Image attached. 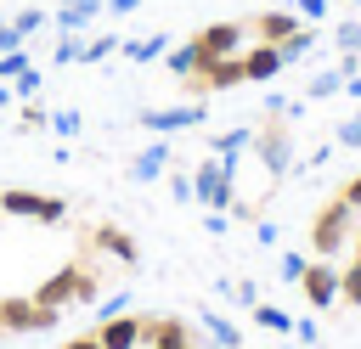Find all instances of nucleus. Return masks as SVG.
I'll use <instances>...</instances> for the list:
<instances>
[{
	"instance_id": "obj_1",
	"label": "nucleus",
	"mask_w": 361,
	"mask_h": 349,
	"mask_svg": "<svg viewBox=\"0 0 361 349\" xmlns=\"http://www.w3.org/2000/svg\"><path fill=\"white\" fill-rule=\"evenodd\" d=\"M350 231H355V208L333 191V197L316 208V220H310V248H316V259H338V248L350 242Z\"/></svg>"
},
{
	"instance_id": "obj_2",
	"label": "nucleus",
	"mask_w": 361,
	"mask_h": 349,
	"mask_svg": "<svg viewBox=\"0 0 361 349\" xmlns=\"http://www.w3.org/2000/svg\"><path fill=\"white\" fill-rule=\"evenodd\" d=\"M265 169H276V174H288L293 169V118L288 113H265L259 124H254V146H248Z\"/></svg>"
},
{
	"instance_id": "obj_3",
	"label": "nucleus",
	"mask_w": 361,
	"mask_h": 349,
	"mask_svg": "<svg viewBox=\"0 0 361 349\" xmlns=\"http://www.w3.org/2000/svg\"><path fill=\"white\" fill-rule=\"evenodd\" d=\"M0 214H6V220H34V225H62V220H68V203L51 197V191L6 186V191H0Z\"/></svg>"
},
{
	"instance_id": "obj_4",
	"label": "nucleus",
	"mask_w": 361,
	"mask_h": 349,
	"mask_svg": "<svg viewBox=\"0 0 361 349\" xmlns=\"http://www.w3.org/2000/svg\"><path fill=\"white\" fill-rule=\"evenodd\" d=\"M192 203H203V208H231V163L226 158H203L197 169H192Z\"/></svg>"
},
{
	"instance_id": "obj_5",
	"label": "nucleus",
	"mask_w": 361,
	"mask_h": 349,
	"mask_svg": "<svg viewBox=\"0 0 361 349\" xmlns=\"http://www.w3.org/2000/svg\"><path fill=\"white\" fill-rule=\"evenodd\" d=\"M192 45H197V62H209V56H237V51H248L254 34H248V23H203V28L192 34Z\"/></svg>"
},
{
	"instance_id": "obj_6",
	"label": "nucleus",
	"mask_w": 361,
	"mask_h": 349,
	"mask_svg": "<svg viewBox=\"0 0 361 349\" xmlns=\"http://www.w3.org/2000/svg\"><path fill=\"white\" fill-rule=\"evenodd\" d=\"M56 315H62V310H45V304H34L28 293H11V298H0V332H51V326H56Z\"/></svg>"
},
{
	"instance_id": "obj_7",
	"label": "nucleus",
	"mask_w": 361,
	"mask_h": 349,
	"mask_svg": "<svg viewBox=\"0 0 361 349\" xmlns=\"http://www.w3.org/2000/svg\"><path fill=\"white\" fill-rule=\"evenodd\" d=\"M209 118V107L203 101H180V107H147L135 124L141 129H152V135H175V129H197Z\"/></svg>"
},
{
	"instance_id": "obj_8",
	"label": "nucleus",
	"mask_w": 361,
	"mask_h": 349,
	"mask_svg": "<svg viewBox=\"0 0 361 349\" xmlns=\"http://www.w3.org/2000/svg\"><path fill=\"white\" fill-rule=\"evenodd\" d=\"M299 293H305V304H310V310L338 304V259H310V265H305V276H299Z\"/></svg>"
},
{
	"instance_id": "obj_9",
	"label": "nucleus",
	"mask_w": 361,
	"mask_h": 349,
	"mask_svg": "<svg viewBox=\"0 0 361 349\" xmlns=\"http://www.w3.org/2000/svg\"><path fill=\"white\" fill-rule=\"evenodd\" d=\"M141 343H147V349H197V338H192V326H186L180 315H147Z\"/></svg>"
},
{
	"instance_id": "obj_10",
	"label": "nucleus",
	"mask_w": 361,
	"mask_h": 349,
	"mask_svg": "<svg viewBox=\"0 0 361 349\" xmlns=\"http://www.w3.org/2000/svg\"><path fill=\"white\" fill-rule=\"evenodd\" d=\"M141 332H147V315H107V321H96V343L102 349H141Z\"/></svg>"
},
{
	"instance_id": "obj_11",
	"label": "nucleus",
	"mask_w": 361,
	"mask_h": 349,
	"mask_svg": "<svg viewBox=\"0 0 361 349\" xmlns=\"http://www.w3.org/2000/svg\"><path fill=\"white\" fill-rule=\"evenodd\" d=\"M85 248H90V253H113L118 265H135V259H141V253H135V236L118 231V225H96V231H85Z\"/></svg>"
},
{
	"instance_id": "obj_12",
	"label": "nucleus",
	"mask_w": 361,
	"mask_h": 349,
	"mask_svg": "<svg viewBox=\"0 0 361 349\" xmlns=\"http://www.w3.org/2000/svg\"><path fill=\"white\" fill-rule=\"evenodd\" d=\"M299 23H305V17H299L293 6H288V11H259V17L248 23V34H254L259 45H282V39H293Z\"/></svg>"
},
{
	"instance_id": "obj_13",
	"label": "nucleus",
	"mask_w": 361,
	"mask_h": 349,
	"mask_svg": "<svg viewBox=\"0 0 361 349\" xmlns=\"http://www.w3.org/2000/svg\"><path fill=\"white\" fill-rule=\"evenodd\" d=\"M169 163H175V146L158 135L152 146H141V152H135V163H130V180H135V186H147V180H158V174H169Z\"/></svg>"
},
{
	"instance_id": "obj_14",
	"label": "nucleus",
	"mask_w": 361,
	"mask_h": 349,
	"mask_svg": "<svg viewBox=\"0 0 361 349\" xmlns=\"http://www.w3.org/2000/svg\"><path fill=\"white\" fill-rule=\"evenodd\" d=\"M102 11H107V0H62L51 23H56V34H85Z\"/></svg>"
},
{
	"instance_id": "obj_15",
	"label": "nucleus",
	"mask_w": 361,
	"mask_h": 349,
	"mask_svg": "<svg viewBox=\"0 0 361 349\" xmlns=\"http://www.w3.org/2000/svg\"><path fill=\"white\" fill-rule=\"evenodd\" d=\"M243 68H248V84H265V79H276L288 62H282V51H276V45H259V39H254V45L243 51Z\"/></svg>"
},
{
	"instance_id": "obj_16",
	"label": "nucleus",
	"mask_w": 361,
	"mask_h": 349,
	"mask_svg": "<svg viewBox=\"0 0 361 349\" xmlns=\"http://www.w3.org/2000/svg\"><path fill=\"white\" fill-rule=\"evenodd\" d=\"M248 146H254V124H237V129H220V135H209V152H214V158H226V163H237Z\"/></svg>"
},
{
	"instance_id": "obj_17",
	"label": "nucleus",
	"mask_w": 361,
	"mask_h": 349,
	"mask_svg": "<svg viewBox=\"0 0 361 349\" xmlns=\"http://www.w3.org/2000/svg\"><path fill=\"white\" fill-rule=\"evenodd\" d=\"M169 51V34L158 28V34H141V39H118V56H130V62H152V56H164Z\"/></svg>"
},
{
	"instance_id": "obj_18",
	"label": "nucleus",
	"mask_w": 361,
	"mask_h": 349,
	"mask_svg": "<svg viewBox=\"0 0 361 349\" xmlns=\"http://www.w3.org/2000/svg\"><path fill=\"white\" fill-rule=\"evenodd\" d=\"M305 96H310V101H327V96H344V68H338V62H333V68H322V73H316V79L305 84Z\"/></svg>"
},
{
	"instance_id": "obj_19",
	"label": "nucleus",
	"mask_w": 361,
	"mask_h": 349,
	"mask_svg": "<svg viewBox=\"0 0 361 349\" xmlns=\"http://www.w3.org/2000/svg\"><path fill=\"white\" fill-rule=\"evenodd\" d=\"M203 332L214 338V349H243V332H237L226 315H214V310H203Z\"/></svg>"
},
{
	"instance_id": "obj_20",
	"label": "nucleus",
	"mask_w": 361,
	"mask_h": 349,
	"mask_svg": "<svg viewBox=\"0 0 361 349\" xmlns=\"http://www.w3.org/2000/svg\"><path fill=\"white\" fill-rule=\"evenodd\" d=\"M113 51H118V34H113V28H102V34H85L79 62H102V56H113Z\"/></svg>"
},
{
	"instance_id": "obj_21",
	"label": "nucleus",
	"mask_w": 361,
	"mask_h": 349,
	"mask_svg": "<svg viewBox=\"0 0 361 349\" xmlns=\"http://www.w3.org/2000/svg\"><path fill=\"white\" fill-rule=\"evenodd\" d=\"M316 39H322V28H310V23H299V28H293V39H282L276 51H282V62H299V56H305V51H310Z\"/></svg>"
},
{
	"instance_id": "obj_22",
	"label": "nucleus",
	"mask_w": 361,
	"mask_h": 349,
	"mask_svg": "<svg viewBox=\"0 0 361 349\" xmlns=\"http://www.w3.org/2000/svg\"><path fill=\"white\" fill-rule=\"evenodd\" d=\"M164 68H169L175 79L197 73V45H192V39H186V45H169V51H164Z\"/></svg>"
},
{
	"instance_id": "obj_23",
	"label": "nucleus",
	"mask_w": 361,
	"mask_h": 349,
	"mask_svg": "<svg viewBox=\"0 0 361 349\" xmlns=\"http://www.w3.org/2000/svg\"><path fill=\"white\" fill-rule=\"evenodd\" d=\"M338 304H355L361 310V259L338 265Z\"/></svg>"
},
{
	"instance_id": "obj_24",
	"label": "nucleus",
	"mask_w": 361,
	"mask_h": 349,
	"mask_svg": "<svg viewBox=\"0 0 361 349\" xmlns=\"http://www.w3.org/2000/svg\"><path fill=\"white\" fill-rule=\"evenodd\" d=\"M254 321H259L265 332H282V338L293 332V315H288V310H276V304H265V298L254 304Z\"/></svg>"
},
{
	"instance_id": "obj_25",
	"label": "nucleus",
	"mask_w": 361,
	"mask_h": 349,
	"mask_svg": "<svg viewBox=\"0 0 361 349\" xmlns=\"http://www.w3.org/2000/svg\"><path fill=\"white\" fill-rule=\"evenodd\" d=\"M6 23H11V28H17V34H23V39H34V34H39V28H45V23H51V17H45V11H39V6H23V11H17V17H6Z\"/></svg>"
},
{
	"instance_id": "obj_26",
	"label": "nucleus",
	"mask_w": 361,
	"mask_h": 349,
	"mask_svg": "<svg viewBox=\"0 0 361 349\" xmlns=\"http://www.w3.org/2000/svg\"><path fill=\"white\" fill-rule=\"evenodd\" d=\"M39 84H45V68H34V62H28V68L11 79V90H17L23 101H34V96H39Z\"/></svg>"
},
{
	"instance_id": "obj_27",
	"label": "nucleus",
	"mask_w": 361,
	"mask_h": 349,
	"mask_svg": "<svg viewBox=\"0 0 361 349\" xmlns=\"http://www.w3.org/2000/svg\"><path fill=\"white\" fill-rule=\"evenodd\" d=\"M79 45H85V34H56V51H51V62H56V68L79 62Z\"/></svg>"
},
{
	"instance_id": "obj_28",
	"label": "nucleus",
	"mask_w": 361,
	"mask_h": 349,
	"mask_svg": "<svg viewBox=\"0 0 361 349\" xmlns=\"http://www.w3.org/2000/svg\"><path fill=\"white\" fill-rule=\"evenodd\" d=\"M45 124H51V113H45L39 101H23V113H17V129H23V135H34V129H45Z\"/></svg>"
},
{
	"instance_id": "obj_29",
	"label": "nucleus",
	"mask_w": 361,
	"mask_h": 349,
	"mask_svg": "<svg viewBox=\"0 0 361 349\" xmlns=\"http://www.w3.org/2000/svg\"><path fill=\"white\" fill-rule=\"evenodd\" d=\"M305 265H310V253H293V248H288V253L276 259V270H282V281H293V287H299V276H305Z\"/></svg>"
},
{
	"instance_id": "obj_30",
	"label": "nucleus",
	"mask_w": 361,
	"mask_h": 349,
	"mask_svg": "<svg viewBox=\"0 0 361 349\" xmlns=\"http://www.w3.org/2000/svg\"><path fill=\"white\" fill-rule=\"evenodd\" d=\"M51 129H56L62 141H73V135H79V113H73V107H56V113H51Z\"/></svg>"
},
{
	"instance_id": "obj_31",
	"label": "nucleus",
	"mask_w": 361,
	"mask_h": 349,
	"mask_svg": "<svg viewBox=\"0 0 361 349\" xmlns=\"http://www.w3.org/2000/svg\"><path fill=\"white\" fill-rule=\"evenodd\" d=\"M28 62H34V56H28V51H0V79H6V84H11V79H17V73H23V68H28Z\"/></svg>"
},
{
	"instance_id": "obj_32",
	"label": "nucleus",
	"mask_w": 361,
	"mask_h": 349,
	"mask_svg": "<svg viewBox=\"0 0 361 349\" xmlns=\"http://www.w3.org/2000/svg\"><path fill=\"white\" fill-rule=\"evenodd\" d=\"M169 191H175V203H192V174L186 169H169Z\"/></svg>"
},
{
	"instance_id": "obj_33",
	"label": "nucleus",
	"mask_w": 361,
	"mask_h": 349,
	"mask_svg": "<svg viewBox=\"0 0 361 349\" xmlns=\"http://www.w3.org/2000/svg\"><path fill=\"white\" fill-rule=\"evenodd\" d=\"M293 11H299L305 23H327V0H293Z\"/></svg>"
},
{
	"instance_id": "obj_34",
	"label": "nucleus",
	"mask_w": 361,
	"mask_h": 349,
	"mask_svg": "<svg viewBox=\"0 0 361 349\" xmlns=\"http://www.w3.org/2000/svg\"><path fill=\"white\" fill-rule=\"evenodd\" d=\"M333 141H338V146H355V152H361V118H344Z\"/></svg>"
},
{
	"instance_id": "obj_35",
	"label": "nucleus",
	"mask_w": 361,
	"mask_h": 349,
	"mask_svg": "<svg viewBox=\"0 0 361 349\" xmlns=\"http://www.w3.org/2000/svg\"><path fill=\"white\" fill-rule=\"evenodd\" d=\"M338 51H361V23H338Z\"/></svg>"
},
{
	"instance_id": "obj_36",
	"label": "nucleus",
	"mask_w": 361,
	"mask_h": 349,
	"mask_svg": "<svg viewBox=\"0 0 361 349\" xmlns=\"http://www.w3.org/2000/svg\"><path fill=\"white\" fill-rule=\"evenodd\" d=\"M338 197H344V203H350V208H355V214H361V174H350V180H344V186H338Z\"/></svg>"
},
{
	"instance_id": "obj_37",
	"label": "nucleus",
	"mask_w": 361,
	"mask_h": 349,
	"mask_svg": "<svg viewBox=\"0 0 361 349\" xmlns=\"http://www.w3.org/2000/svg\"><path fill=\"white\" fill-rule=\"evenodd\" d=\"M231 293H237V304H248V310H254V304H259V287H254V281H237V287H231Z\"/></svg>"
},
{
	"instance_id": "obj_38",
	"label": "nucleus",
	"mask_w": 361,
	"mask_h": 349,
	"mask_svg": "<svg viewBox=\"0 0 361 349\" xmlns=\"http://www.w3.org/2000/svg\"><path fill=\"white\" fill-rule=\"evenodd\" d=\"M254 236L271 248V242H276V220H254Z\"/></svg>"
},
{
	"instance_id": "obj_39",
	"label": "nucleus",
	"mask_w": 361,
	"mask_h": 349,
	"mask_svg": "<svg viewBox=\"0 0 361 349\" xmlns=\"http://www.w3.org/2000/svg\"><path fill=\"white\" fill-rule=\"evenodd\" d=\"M107 315H124V293H113V298H102V321Z\"/></svg>"
},
{
	"instance_id": "obj_40",
	"label": "nucleus",
	"mask_w": 361,
	"mask_h": 349,
	"mask_svg": "<svg viewBox=\"0 0 361 349\" xmlns=\"http://www.w3.org/2000/svg\"><path fill=\"white\" fill-rule=\"evenodd\" d=\"M293 338L299 343H316V321H293Z\"/></svg>"
},
{
	"instance_id": "obj_41",
	"label": "nucleus",
	"mask_w": 361,
	"mask_h": 349,
	"mask_svg": "<svg viewBox=\"0 0 361 349\" xmlns=\"http://www.w3.org/2000/svg\"><path fill=\"white\" fill-rule=\"evenodd\" d=\"M107 11L113 17H130V11H141V0H107Z\"/></svg>"
},
{
	"instance_id": "obj_42",
	"label": "nucleus",
	"mask_w": 361,
	"mask_h": 349,
	"mask_svg": "<svg viewBox=\"0 0 361 349\" xmlns=\"http://www.w3.org/2000/svg\"><path fill=\"white\" fill-rule=\"evenodd\" d=\"M62 349H102V343H96V332H79V338H68Z\"/></svg>"
},
{
	"instance_id": "obj_43",
	"label": "nucleus",
	"mask_w": 361,
	"mask_h": 349,
	"mask_svg": "<svg viewBox=\"0 0 361 349\" xmlns=\"http://www.w3.org/2000/svg\"><path fill=\"white\" fill-rule=\"evenodd\" d=\"M344 96H355V101H361V68H355V73L344 79Z\"/></svg>"
},
{
	"instance_id": "obj_44",
	"label": "nucleus",
	"mask_w": 361,
	"mask_h": 349,
	"mask_svg": "<svg viewBox=\"0 0 361 349\" xmlns=\"http://www.w3.org/2000/svg\"><path fill=\"white\" fill-rule=\"evenodd\" d=\"M350 259H361V236H355V253H350Z\"/></svg>"
},
{
	"instance_id": "obj_45",
	"label": "nucleus",
	"mask_w": 361,
	"mask_h": 349,
	"mask_svg": "<svg viewBox=\"0 0 361 349\" xmlns=\"http://www.w3.org/2000/svg\"><path fill=\"white\" fill-rule=\"evenodd\" d=\"M288 349H310V343H288Z\"/></svg>"
},
{
	"instance_id": "obj_46",
	"label": "nucleus",
	"mask_w": 361,
	"mask_h": 349,
	"mask_svg": "<svg viewBox=\"0 0 361 349\" xmlns=\"http://www.w3.org/2000/svg\"><path fill=\"white\" fill-rule=\"evenodd\" d=\"M350 6H361V0H350Z\"/></svg>"
},
{
	"instance_id": "obj_47",
	"label": "nucleus",
	"mask_w": 361,
	"mask_h": 349,
	"mask_svg": "<svg viewBox=\"0 0 361 349\" xmlns=\"http://www.w3.org/2000/svg\"><path fill=\"white\" fill-rule=\"evenodd\" d=\"M0 23H6V11H0Z\"/></svg>"
}]
</instances>
